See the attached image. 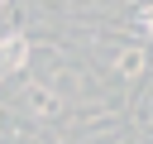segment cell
<instances>
[{
  "label": "cell",
  "instance_id": "1",
  "mask_svg": "<svg viewBox=\"0 0 153 144\" xmlns=\"http://www.w3.org/2000/svg\"><path fill=\"white\" fill-rule=\"evenodd\" d=\"M24 62H29L24 34H0V77H5V72H19Z\"/></svg>",
  "mask_w": 153,
  "mask_h": 144
},
{
  "label": "cell",
  "instance_id": "2",
  "mask_svg": "<svg viewBox=\"0 0 153 144\" xmlns=\"http://www.w3.org/2000/svg\"><path fill=\"white\" fill-rule=\"evenodd\" d=\"M143 67H148V53H143V48H120V53H115V72H120L124 82L143 77Z\"/></svg>",
  "mask_w": 153,
  "mask_h": 144
},
{
  "label": "cell",
  "instance_id": "3",
  "mask_svg": "<svg viewBox=\"0 0 153 144\" xmlns=\"http://www.w3.org/2000/svg\"><path fill=\"white\" fill-rule=\"evenodd\" d=\"M29 110H33V115H57V110H62V101H57V91H53V86L33 82V86H29Z\"/></svg>",
  "mask_w": 153,
  "mask_h": 144
},
{
  "label": "cell",
  "instance_id": "4",
  "mask_svg": "<svg viewBox=\"0 0 153 144\" xmlns=\"http://www.w3.org/2000/svg\"><path fill=\"white\" fill-rule=\"evenodd\" d=\"M53 86H57V91H86V72H76V67H62V72L53 77Z\"/></svg>",
  "mask_w": 153,
  "mask_h": 144
}]
</instances>
